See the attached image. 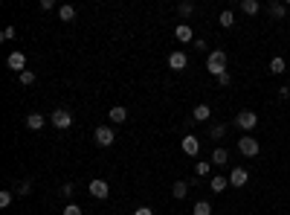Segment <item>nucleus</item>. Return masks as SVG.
<instances>
[{
	"instance_id": "25",
	"label": "nucleus",
	"mask_w": 290,
	"mask_h": 215,
	"mask_svg": "<svg viewBox=\"0 0 290 215\" xmlns=\"http://www.w3.org/2000/svg\"><path fill=\"white\" fill-rule=\"evenodd\" d=\"M17 79H20V84H26V87H29V84H35V73H32V70H23Z\"/></svg>"
},
{
	"instance_id": "8",
	"label": "nucleus",
	"mask_w": 290,
	"mask_h": 215,
	"mask_svg": "<svg viewBox=\"0 0 290 215\" xmlns=\"http://www.w3.org/2000/svg\"><path fill=\"white\" fill-rule=\"evenodd\" d=\"M180 149H183V154L195 157V154L200 151V137H195V134H186V137L180 140Z\"/></svg>"
},
{
	"instance_id": "26",
	"label": "nucleus",
	"mask_w": 290,
	"mask_h": 215,
	"mask_svg": "<svg viewBox=\"0 0 290 215\" xmlns=\"http://www.w3.org/2000/svg\"><path fill=\"white\" fill-rule=\"evenodd\" d=\"M209 172H212V163H198V166H195V175H198V178H206Z\"/></svg>"
},
{
	"instance_id": "18",
	"label": "nucleus",
	"mask_w": 290,
	"mask_h": 215,
	"mask_svg": "<svg viewBox=\"0 0 290 215\" xmlns=\"http://www.w3.org/2000/svg\"><path fill=\"white\" fill-rule=\"evenodd\" d=\"M227 186H229V181H227L224 175H215V178L209 181V189H212V192H224Z\"/></svg>"
},
{
	"instance_id": "5",
	"label": "nucleus",
	"mask_w": 290,
	"mask_h": 215,
	"mask_svg": "<svg viewBox=\"0 0 290 215\" xmlns=\"http://www.w3.org/2000/svg\"><path fill=\"white\" fill-rule=\"evenodd\" d=\"M87 192H90L93 198H99V201H105V198L110 195V186H107V181H102V178H96V181H90V183H87Z\"/></svg>"
},
{
	"instance_id": "34",
	"label": "nucleus",
	"mask_w": 290,
	"mask_h": 215,
	"mask_svg": "<svg viewBox=\"0 0 290 215\" xmlns=\"http://www.w3.org/2000/svg\"><path fill=\"white\" fill-rule=\"evenodd\" d=\"M134 215H154L151 207H139V210H134Z\"/></svg>"
},
{
	"instance_id": "16",
	"label": "nucleus",
	"mask_w": 290,
	"mask_h": 215,
	"mask_svg": "<svg viewBox=\"0 0 290 215\" xmlns=\"http://www.w3.org/2000/svg\"><path fill=\"white\" fill-rule=\"evenodd\" d=\"M209 116H212V108H209V105H198V108L192 111V119H195V122H206Z\"/></svg>"
},
{
	"instance_id": "19",
	"label": "nucleus",
	"mask_w": 290,
	"mask_h": 215,
	"mask_svg": "<svg viewBox=\"0 0 290 215\" xmlns=\"http://www.w3.org/2000/svg\"><path fill=\"white\" fill-rule=\"evenodd\" d=\"M171 195H174L177 201H183V198L189 195V183H186V181H177V183L171 186Z\"/></svg>"
},
{
	"instance_id": "14",
	"label": "nucleus",
	"mask_w": 290,
	"mask_h": 215,
	"mask_svg": "<svg viewBox=\"0 0 290 215\" xmlns=\"http://www.w3.org/2000/svg\"><path fill=\"white\" fill-rule=\"evenodd\" d=\"M229 163V151L224 149V146H218L215 151H212V166H227Z\"/></svg>"
},
{
	"instance_id": "15",
	"label": "nucleus",
	"mask_w": 290,
	"mask_h": 215,
	"mask_svg": "<svg viewBox=\"0 0 290 215\" xmlns=\"http://www.w3.org/2000/svg\"><path fill=\"white\" fill-rule=\"evenodd\" d=\"M238 9H241L244 15H259V12H261V3H259V0H241Z\"/></svg>"
},
{
	"instance_id": "32",
	"label": "nucleus",
	"mask_w": 290,
	"mask_h": 215,
	"mask_svg": "<svg viewBox=\"0 0 290 215\" xmlns=\"http://www.w3.org/2000/svg\"><path fill=\"white\" fill-rule=\"evenodd\" d=\"M229 82H232V76H229V73H224V76H218V84H221V87H227Z\"/></svg>"
},
{
	"instance_id": "1",
	"label": "nucleus",
	"mask_w": 290,
	"mask_h": 215,
	"mask_svg": "<svg viewBox=\"0 0 290 215\" xmlns=\"http://www.w3.org/2000/svg\"><path fill=\"white\" fill-rule=\"evenodd\" d=\"M206 70L218 79V76H224L227 73V52L224 50H215V52H209V58H206Z\"/></svg>"
},
{
	"instance_id": "7",
	"label": "nucleus",
	"mask_w": 290,
	"mask_h": 215,
	"mask_svg": "<svg viewBox=\"0 0 290 215\" xmlns=\"http://www.w3.org/2000/svg\"><path fill=\"white\" fill-rule=\"evenodd\" d=\"M6 64H9V70H15L17 76L26 70V55L20 52V50H15V52H9V58H6Z\"/></svg>"
},
{
	"instance_id": "23",
	"label": "nucleus",
	"mask_w": 290,
	"mask_h": 215,
	"mask_svg": "<svg viewBox=\"0 0 290 215\" xmlns=\"http://www.w3.org/2000/svg\"><path fill=\"white\" fill-rule=\"evenodd\" d=\"M285 67H288V64H285V58H282V55H276V58L270 61V73H273V76H279V73H285Z\"/></svg>"
},
{
	"instance_id": "29",
	"label": "nucleus",
	"mask_w": 290,
	"mask_h": 215,
	"mask_svg": "<svg viewBox=\"0 0 290 215\" xmlns=\"http://www.w3.org/2000/svg\"><path fill=\"white\" fill-rule=\"evenodd\" d=\"M15 35H17V29H15V26H6V29L0 32V38H3V41H15Z\"/></svg>"
},
{
	"instance_id": "2",
	"label": "nucleus",
	"mask_w": 290,
	"mask_h": 215,
	"mask_svg": "<svg viewBox=\"0 0 290 215\" xmlns=\"http://www.w3.org/2000/svg\"><path fill=\"white\" fill-rule=\"evenodd\" d=\"M93 140H96V146L110 149V146L116 143V134H113V128H110V125H99V128L93 131Z\"/></svg>"
},
{
	"instance_id": "12",
	"label": "nucleus",
	"mask_w": 290,
	"mask_h": 215,
	"mask_svg": "<svg viewBox=\"0 0 290 215\" xmlns=\"http://www.w3.org/2000/svg\"><path fill=\"white\" fill-rule=\"evenodd\" d=\"M267 12H270V17H276V20H282V17L288 15V3H279V0H270V6H267Z\"/></svg>"
},
{
	"instance_id": "27",
	"label": "nucleus",
	"mask_w": 290,
	"mask_h": 215,
	"mask_svg": "<svg viewBox=\"0 0 290 215\" xmlns=\"http://www.w3.org/2000/svg\"><path fill=\"white\" fill-rule=\"evenodd\" d=\"M15 192H17V195H29V192H32V183H29V181H20V183L15 186Z\"/></svg>"
},
{
	"instance_id": "17",
	"label": "nucleus",
	"mask_w": 290,
	"mask_h": 215,
	"mask_svg": "<svg viewBox=\"0 0 290 215\" xmlns=\"http://www.w3.org/2000/svg\"><path fill=\"white\" fill-rule=\"evenodd\" d=\"M107 116H110V122H113V125H122V122L128 119V111H125L122 105H116V108H110V114H107Z\"/></svg>"
},
{
	"instance_id": "28",
	"label": "nucleus",
	"mask_w": 290,
	"mask_h": 215,
	"mask_svg": "<svg viewBox=\"0 0 290 215\" xmlns=\"http://www.w3.org/2000/svg\"><path fill=\"white\" fill-rule=\"evenodd\" d=\"M177 12H180V17H189V15L195 12V6H192V3H180V6H177Z\"/></svg>"
},
{
	"instance_id": "20",
	"label": "nucleus",
	"mask_w": 290,
	"mask_h": 215,
	"mask_svg": "<svg viewBox=\"0 0 290 215\" xmlns=\"http://www.w3.org/2000/svg\"><path fill=\"white\" fill-rule=\"evenodd\" d=\"M58 17H61V20H73V17H76V6H70V3L58 6Z\"/></svg>"
},
{
	"instance_id": "36",
	"label": "nucleus",
	"mask_w": 290,
	"mask_h": 215,
	"mask_svg": "<svg viewBox=\"0 0 290 215\" xmlns=\"http://www.w3.org/2000/svg\"><path fill=\"white\" fill-rule=\"evenodd\" d=\"M41 9L49 12V9H55V3H52V0H41Z\"/></svg>"
},
{
	"instance_id": "11",
	"label": "nucleus",
	"mask_w": 290,
	"mask_h": 215,
	"mask_svg": "<svg viewBox=\"0 0 290 215\" xmlns=\"http://www.w3.org/2000/svg\"><path fill=\"white\" fill-rule=\"evenodd\" d=\"M247 181H250V175H247L244 166H235L229 172V186H247Z\"/></svg>"
},
{
	"instance_id": "30",
	"label": "nucleus",
	"mask_w": 290,
	"mask_h": 215,
	"mask_svg": "<svg viewBox=\"0 0 290 215\" xmlns=\"http://www.w3.org/2000/svg\"><path fill=\"white\" fill-rule=\"evenodd\" d=\"M0 207H3V210H6V207H12V192H9V189H3V192H0Z\"/></svg>"
},
{
	"instance_id": "3",
	"label": "nucleus",
	"mask_w": 290,
	"mask_h": 215,
	"mask_svg": "<svg viewBox=\"0 0 290 215\" xmlns=\"http://www.w3.org/2000/svg\"><path fill=\"white\" fill-rule=\"evenodd\" d=\"M238 151H241L244 157H256V154L261 151V146H259V140H256L253 134H244V137L238 140Z\"/></svg>"
},
{
	"instance_id": "10",
	"label": "nucleus",
	"mask_w": 290,
	"mask_h": 215,
	"mask_svg": "<svg viewBox=\"0 0 290 215\" xmlns=\"http://www.w3.org/2000/svg\"><path fill=\"white\" fill-rule=\"evenodd\" d=\"M174 38H177L180 44H195V32H192V26H189V23H177Z\"/></svg>"
},
{
	"instance_id": "4",
	"label": "nucleus",
	"mask_w": 290,
	"mask_h": 215,
	"mask_svg": "<svg viewBox=\"0 0 290 215\" xmlns=\"http://www.w3.org/2000/svg\"><path fill=\"white\" fill-rule=\"evenodd\" d=\"M235 125H238L241 131H247V134H250V131H253V128L259 125V116H256L253 111H241V114L235 116Z\"/></svg>"
},
{
	"instance_id": "33",
	"label": "nucleus",
	"mask_w": 290,
	"mask_h": 215,
	"mask_svg": "<svg viewBox=\"0 0 290 215\" xmlns=\"http://www.w3.org/2000/svg\"><path fill=\"white\" fill-rule=\"evenodd\" d=\"M70 195H73V183H64L61 186V198H70Z\"/></svg>"
},
{
	"instance_id": "9",
	"label": "nucleus",
	"mask_w": 290,
	"mask_h": 215,
	"mask_svg": "<svg viewBox=\"0 0 290 215\" xmlns=\"http://www.w3.org/2000/svg\"><path fill=\"white\" fill-rule=\"evenodd\" d=\"M168 67H171V70H177V73H180V70H186V67H189V55H186L183 50H174V52L168 55Z\"/></svg>"
},
{
	"instance_id": "6",
	"label": "nucleus",
	"mask_w": 290,
	"mask_h": 215,
	"mask_svg": "<svg viewBox=\"0 0 290 215\" xmlns=\"http://www.w3.org/2000/svg\"><path fill=\"white\" fill-rule=\"evenodd\" d=\"M49 122H52L55 128H61V131H64V128H70V125H73V116H70V111L58 108V111H52V114H49Z\"/></svg>"
},
{
	"instance_id": "22",
	"label": "nucleus",
	"mask_w": 290,
	"mask_h": 215,
	"mask_svg": "<svg viewBox=\"0 0 290 215\" xmlns=\"http://www.w3.org/2000/svg\"><path fill=\"white\" fill-rule=\"evenodd\" d=\"M218 23H221V26H224V29H229V26H232V23H235V15H232V12H229V9H224V12H221V17H218Z\"/></svg>"
},
{
	"instance_id": "31",
	"label": "nucleus",
	"mask_w": 290,
	"mask_h": 215,
	"mask_svg": "<svg viewBox=\"0 0 290 215\" xmlns=\"http://www.w3.org/2000/svg\"><path fill=\"white\" fill-rule=\"evenodd\" d=\"M64 215H84L78 204H64Z\"/></svg>"
},
{
	"instance_id": "21",
	"label": "nucleus",
	"mask_w": 290,
	"mask_h": 215,
	"mask_svg": "<svg viewBox=\"0 0 290 215\" xmlns=\"http://www.w3.org/2000/svg\"><path fill=\"white\" fill-rule=\"evenodd\" d=\"M192 215H212V204H209V201H198V204L192 207Z\"/></svg>"
},
{
	"instance_id": "35",
	"label": "nucleus",
	"mask_w": 290,
	"mask_h": 215,
	"mask_svg": "<svg viewBox=\"0 0 290 215\" xmlns=\"http://www.w3.org/2000/svg\"><path fill=\"white\" fill-rule=\"evenodd\" d=\"M279 96H282V99H290V84H285V87H279Z\"/></svg>"
},
{
	"instance_id": "13",
	"label": "nucleus",
	"mask_w": 290,
	"mask_h": 215,
	"mask_svg": "<svg viewBox=\"0 0 290 215\" xmlns=\"http://www.w3.org/2000/svg\"><path fill=\"white\" fill-rule=\"evenodd\" d=\"M44 125H46V116H41V114H29L26 116V128L29 131H41Z\"/></svg>"
},
{
	"instance_id": "24",
	"label": "nucleus",
	"mask_w": 290,
	"mask_h": 215,
	"mask_svg": "<svg viewBox=\"0 0 290 215\" xmlns=\"http://www.w3.org/2000/svg\"><path fill=\"white\" fill-rule=\"evenodd\" d=\"M224 134H227V125H221V122H215V125L209 128V137H212V140H221Z\"/></svg>"
}]
</instances>
